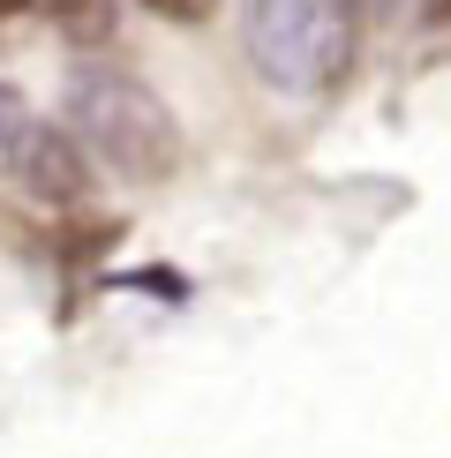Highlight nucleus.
I'll return each mask as SVG.
<instances>
[{
  "mask_svg": "<svg viewBox=\"0 0 451 458\" xmlns=\"http://www.w3.org/2000/svg\"><path fill=\"white\" fill-rule=\"evenodd\" d=\"M61 106H68L75 143H83L98 165H113V174L166 181L181 165V121L166 113V98L150 83H136V75H121V68H75Z\"/></svg>",
  "mask_w": 451,
  "mask_h": 458,
  "instance_id": "f257e3e1",
  "label": "nucleus"
},
{
  "mask_svg": "<svg viewBox=\"0 0 451 458\" xmlns=\"http://www.w3.org/2000/svg\"><path fill=\"white\" fill-rule=\"evenodd\" d=\"M241 53L271 90L324 98L353 61V0H249Z\"/></svg>",
  "mask_w": 451,
  "mask_h": 458,
  "instance_id": "f03ea898",
  "label": "nucleus"
},
{
  "mask_svg": "<svg viewBox=\"0 0 451 458\" xmlns=\"http://www.w3.org/2000/svg\"><path fill=\"white\" fill-rule=\"evenodd\" d=\"M0 181H15L38 203H75L90 196V150L0 90Z\"/></svg>",
  "mask_w": 451,
  "mask_h": 458,
  "instance_id": "7ed1b4c3",
  "label": "nucleus"
},
{
  "mask_svg": "<svg viewBox=\"0 0 451 458\" xmlns=\"http://www.w3.org/2000/svg\"><path fill=\"white\" fill-rule=\"evenodd\" d=\"M15 8L46 15L61 38H75V46H98V38L113 30V0H15Z\"/></svg>",
  "mask_w": 451,
  "mask_h": 458,
  "instance_id": "20e7f679",
  "label": "nucleus"
},
{
  "mask_svg": "<svg viewBox=\"0 0 451 458\" xmlns=\"http://www.w3.org/2000/svg\"><path fill=\"white\" fill-rule=\"evenodd\" d=\"M143 8H150V15H166V23H203L218 0H143Z\"/></svg>",
  "mask_w": 451,
  "mask_h": 458,
  "instance_id": "39448f33",
  "label": "nucleus"
}]
</instances>
